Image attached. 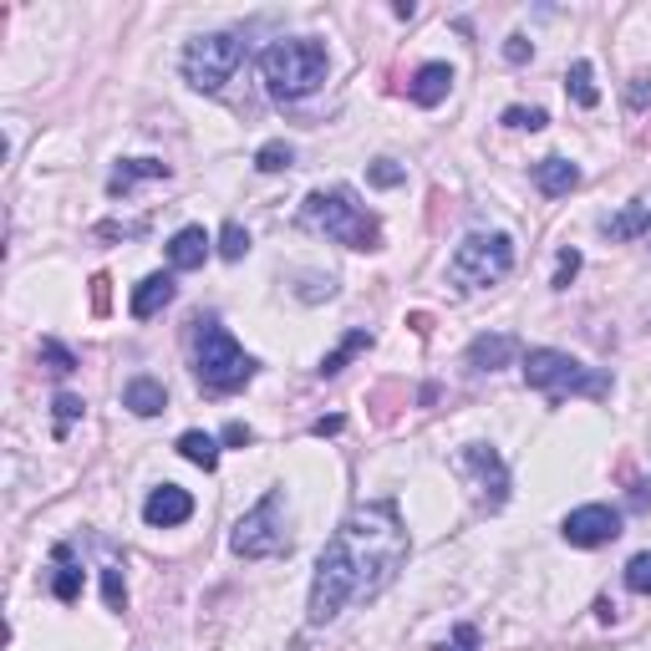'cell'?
<instances>
[{
    "label": "cell",
    "instance_id": "obj_1",
    "mask_svg": "<svg viewBox=\"0 0 651 651\" xmlns=\"http://www.w3.org/2000/svg\"><path fill=\"white\" fill-rule=\"evenodd\" d=\"M407 530H402V514L392 499H371L356 504L352 514L341 519V530L331 534V545L321 549L316 560V580H311V626L336 622L352 601H371L382 595L398 570L407 565Z\"/></svg>",
    "mask_w": 651,
    "mask_h": 651
},
{
    "label": "cell",
    "instance_id": "obj_2",
    "mask_svg": "<svg viewBox=\"0 0 651 651\" xmlns=\"http://www.w3.org/2000/svg\"><path fill=\"white\" fill-rule=\"evenodd\" d=\"M300 224L316 229V235H326V239H336V245H346V250H377V245H382V224H377V214H371L367 204H356L352 189L306 193Z\"/></svg>",
    "mask_w": 651,
    "mask_h": 651
},
{
    "label": "cell",
    "instance_id": "obj_3",
    "mask_svg": "<svg viewBox=\"0 0 651 651\" xmlns=\"http://www.w3.org/2000/svg\"><path fill=\"white\" fill-rule=\"evenodd\" d=\"M326 46L321 42H275L260 57V72H265V87L275 103H300V97H311L316 87L326 82Z\"/></svg>",
    "mask_w": 651,
    "mask_h": 651
},
{
    "label": "cell",
    "instance_id": "obj_4",
    "mask_svg": "<svg viewBox=\"0 0 651 651\" xmlns=\"http://www.w3.org/2000/svg\"><path fill=\"white\" fill-rule=\"evenodd\" d=\"M193 377L204 392H235L255 377V362L220 321H193Z\"/></svg>",
    "mask_w": 651,
    "mask_h": 651
},
{
    "label": "cell",
    "instance_id": "obj_5",
    "mask_svg": "<svg viewBox=\"0 0 651 651\" xmlns=\"http://www.w3.org/2000/svg\"><path fill=\"white\" fill-rule=\"evenodd\" d=\"M524 382L540 387L549 402H565V398H611V377L606 371L585 367L576 356L565 352H549V346H534L524 352Z\"/></svg>",
    "mask_w": 651,
    "mask_h": 651
},
{
    "label": "cell",
    "instance_id": "obj_6",
    "mask_svg": "<svg viewBox=\"0 0 651 651\" xmlns=\"http://www.w3.org/2000/svg\"><path fill=\"white\" fill-rule=\"evenodd\" d=\"M509 265H514L509 235H469L453 250V260H448V281L459 285V291H484V285L504 281Z\"/></svg>",
    "mask_w": 651,
    "mask_h": 651
},
{
    "label": "cell",
    "instance_id": "obj_7",
    "mask_svg": "<svg viewBox=\"0 0 651 651\" xmlns=\"http://www.w3.org/2000/svg\"><path fill=\"white\" fill-rule=\"evenodd\" d=\"M281 514H285V494L270 488L265 499L235 524V534H229V545H235L239 560H270V555H285V549H291Z\"/></svg>",
    "mask_w": 651,
    "mask_h": 651
},
{
    "label": "cell",
    "instance_id": "obj_8",
    "mask_svg": "<svg viewBox=\"0 0 651 651\" xmlns=\"http://www.w3.org/2000/svg\"><path fill=\"white\" fill-rule=\"evenodd\" d=\"M239 61H245V42H239L235 31L199 36V42H189V51H184V82L199 92H220L224 82L235 76Z\"/></svg>",
    "mask_w": 651,
    "mask_h": 651
},
{
    "label": "cell",
    "instance_id": "obj_9",
    "mask_svg": "<svg viewBox=\"0 0 651 651\" xmlns=\"http://www.w3.org/2000/svg\"><path fill=\"white\" fill-rule=\"evenodd\" d=\"M459 469H463V474H474V488H478V499H484V509H499V504L509 499V469H504V459L488 443H469V448H463Z\"/></svg>",
    "mask_w": 651,
    "mask_h": 651
},
{
    "label": "cell",
    "instance_id": "obj_10",
    "mask_svg": "<svg viewBox=\"0 0 651 651\" xmlns=\"http://www.w3.org/2000/svg\"><path fill=\"white\" fill-rule=\"evenodd\" d=\"M622 534V514L611 504H585L576 514H565V540L580 549H595V545H611Z\"/></svg>",
    "mask_w": 651,
    "mask_h": 651
},
{
    "label": "cell",
    "instance_id": "obj_11",
    "mask_svg": "<svg viewBox=\"0 0 651 651\" xmlns=\"http://www.w3.org/2000/svg\"><path fill=\"white\" fill-rule=\"evenodd\" d=\"M193 514V494L178 484H163L149 494V504H143V519H149L153 530H174V524H184V519Z\"/></svg>",
    "mask_w": 651,
    "mask_h": 651
},
{
    "label": "cell",
    "instance_id": "obj_12",
    "mask_svg": "<svg viewBox=\"0 0 651 651\" xmlns=\"http://www.w3.org/2000/svg\"><path fill=\"white\" fill-rule=\"evenodd\" d=\"M519 356V341L509 336V331H494V336H478L474 346H469V367L474 371H499L509 367Z\"/></svg>",
    "mask_w": 651,
    "mask_h": 651
},
{
    "label": "cell",
    "instance_id": "obj_13",
    "mask_svg": "<svg viewBox=\"0 0 651 651\" xmlns=\"http://www.w3.org/2000/svg\"><path fill=\"white\" fill-rule=\"evenodd\" d=\"M448 87H453V67H448V61H428V67H417V76H413V103L438 107L448 97Z\"/></svg>",
    "mask_w": 651,
    "mask_h": 651
},
{
    "label": "cell",
    "instance_id": "obj_14",
    "mask_svg": "<svg viewBox=\"0 0 651 651\" xmlns=\"http://www.w3.org/2000/svg\"><path fill=\"white\" fill-rule=\"evenodd\" d=\"M204 260H209V235L199 224H189V229H178V235L168 239V265L174 270H199Z\"/></svg>",
    "mask_w": 651,
    "mask_h": 651
},
{
    "label": "cell",
    "instance_id": "obj_15",
    "mask_svg": "<svg viewBox=\"0 0 651 651\" xmlns=\"http://www.w3.org/2000/svg\"><path fill=\"white\" fill-rule=\"evenodd\" d=\"M178 296V285H174V275H149V281H138V291H133V306L128 311L138 316V321H149V316H158L168 300Z\"/></svg>",
    "mask_w": 651,
    "mask_h": 651
},
{
    "label": "cell",
    "instance_id": "obj_16",
    "mask_svg": "<svg viewBox=\"0 0 651 651\" xmlns=\"http://www.w3.org/2000/svg\"><path fill=\"white\" fill-rule=\"evenodd\" d=\"M534 184H540L545 199H560V193H570L580 184V168L570 158H540L534 163Z\"/></svg>",
    "mask_w": 651,
    "mask_h": 651
},
{
    "label": "cell",
    "instance_id": "obj_17",
    "mask_svg": "<svg viewBox=\"0 0 651 651\" xmlns=\"http://www.w3.org/2000/svg\"><path fill=\"white\" fill-rule=\"evenodd\" d=\"M143 178H168V163L163 158H128L113 168V178H107V193L118 199V193H128L133 184H143Z\"/></svg>",
    "mask_w": 651,
    "mask_h": 651
},
{
    "label": "cell",
    "instance_id": "obj_18",
    "mask_svg": "<svg viewBox=\"0 0 651 651\" xmlns=\"http://www.w3.org/2000/svg\"><path fill=\"white\" fill-rule=\"evenodd\" d=\"M122 407H133L138 417H158L163 407H168V392H163V382H153V377H133V382L122 387Z\"/></svg>",
    "mask_w": 651,
    "mask_h": 651
},
{
    "label": "cell",
    "instance_id": "obj_19",
    "mask_svg": "<svg viewBox=\"0 0 651 651\" xmlns=\"http://www.w3.org/2000/svg\"><path fill=\"white\" fill-rule=\"evenodd\" d=\"M601 229H606L616 245H622V239L647 235V229H651V204H647V199H631V204H626L616 220H601Z\"/></svg>",
    "mask_w": 651,
    "mask_h": 651
},
{
    "label": "cell",
    "instance_id": "obj_20",
    "mask_svg": "<svg viewBox=\"0 0 651 651\" xmlns=\"http://www.w3.org/2000/svg\"><path fill=\"white\" fill-rule=\"evenodd\" d=\"M51 560H57V576H51V595H57L61 606H72L76 595H82V565L72 560V549H67V545L51 549Z\"/></svg>",
    "mask_w": 651,
    "mask_h": 651
},
{
    "label": "cell",
    "instance_id": "obj_21",
    "mask_svg": "<svg viewBox=\"0 0 651 651\" xmlns=\"http://www.w3.org/2000/svg\"><path fill=\"white\" fill-rule=\"evenodd\" d=\"M178 453H184V459L189 463H199V469H214V463H220V443H214V438H209V433H199V428H189L184 433V438H178Z\"/></svg>",
    "mask_w": 651,
    "mask_h": 651
},
{
    "label": "cell",
    "instance_id": "obj_22",
    "mask_svg": "<svg viewBox=\"0 0 651 651\" xmlns=\"http://www.w3.org/2000/svg\"><path fill=\"white\" fill-rule=\"evenodd\" d=\"M565 92L576 97L580 107H595L601 103V92H595V72H591V61H576L570 72H565Z\"/></svg>",
    "mask_w": 651,
    "mask_h": 651
},
{
    "label": "cell",
    "instance_id": "obj_23",
    "mask_svg": "<svg viewBox=\"0 0 651 651\" xmlns=\"http://www.w3.org/2000/svg\"><path fill=\"white\" fill-rule=\"evenodd\" d=\"M367 346H371V331H352V336L341 341L336 352H331V356H326V362H321V377H336V371L346 367V362H352L356 352H367Z\"/></svg>",
    "mask_w": 651,
    "mask_h": 651
},
{
    "label": "cell",
    "instance_id": "obj_24",
    "mask_svg": "<svg viewBox=\"0 0 651 651\" xmlns=\"http://www.w3.org/2000/svg\"><path fill=\"white\" fill-rule=\"evenodd\" d=\"M291 163H296V149H291V143H265V149L255 153V168H260V174H285Z\"/></svg>",
    "mask_w": 651,
    "mask_h": 651
},
{
    "label": "cell",
    "instance_id": "obj_25",
    "mask_svg": "<svg viewBox=\"0 0 651 651\" xmlns=\"http://www.w3.org/2000/svg\"><path fill=\"white\" fill-rule=\"evenodd\" d=\"M220 255L224 260H245V255H250V235H245V224H224L220 229Z\"/></svg>",
    "mask_w": 651,
    "mask_h": 651
},
{
    "label": "cell",
    "instance_id": "obj_26",
    "mask_svg": "<svg viewBox=\"0 0 651 651\" xmlns=\"http://www.w3.org/2000/svg\"><path fill=\"white\" fill-rule=\"evenodd\" d=\"M545 107H509V113H504V128H519V133H524V128H530V133H540V128H545Z\"/></svg>",
    "mask_w": 651,
    "mask_h": 651
},
{
    "label": "cell",
    "instance_id": "obj_27",
    "mask_svg": "<svg viewBox=\"0 0 651 651\" xmlns=\"http://www.w3.org/2000/svg\"><path fill=\"white\" fill-rule=\"evenodd\" d=\"M42 362H46V367H51V371H57V377H67V371H76V356L67 352L61 341H51V336L42 341Z\"/></svg>",
    "mask_w": 651,
    "mask_h": 651
},
{
    "label": "cell",
    "instance_id": "obj_28",
    "mask_svg": "<svg viewBox=\"0 0 651 651\" xmlns=\"http://www.w3.org/2000/svg\"><path fill=\"white\" fill-rule=\"evenodd\" d=\"M51 407H57V438H67V428H72L76 417H82V398H72V392H61V398L51 402Z\"/></svg>",
    "mask_w": 651,
    "mask_h": 651
},
{
    "label": "cell",
    "instance_id": "obj_29",
    "mask_svg": "<svg viewBox=\"0 0 651 651\" xmlns=\"http://www.w3.org/2000/svg\"><path fill=\"white\" fill-rule=\"evenodd\" d=\"M367 178H371V184H377V189H398V184H402V178H407V174H402V168H398V163H392V158H377V163H371V168H367Z\"/></svg>",
    "mask_w": 651,
    "mask_h": 651
},
{
    "label": "cell",
    "instance_id": "obj_30",
    "mask_svg": "<svg viewBox=\"0 0 651 651\" xmlns=\"http://www.w3.org/2000/svg\"><path fill=\"white\" fill-rule=\"evenodd\" d=\"M626 585L637 595H651V555H637V560L626 565Z\"/></svg>",
    "mask_w": 651,
    "mask_h": 651
},
{
    "label": "cell",
    "instance_id": "obj_31",
    "mask_svg": "<svg viewBox=\"0 0 651 651\" xmlns=\"http://www.w3.org/2000/svg\"><path fill=\"white\" fill-rule=\"evenodd\" d=\"M103 595H107V606H113V611L128 606V591H122V576H118V570H103Z\"/></svg>",
    "mask_w": 651,
    "mask_h": 651
},
{
    "label": "cell",
    "instance_id": "obj_32",
    "mask_svg": "<svg viewBox=\"0 0 651 651\" xmlns=\"http://www.w3.org/2000/svg\"><path fill=\"white\" fill-rule=\"evenodd\" d=\"M576 270H580V255L576 250H560V265H555V281H549V285H555V291H565V285L576 281Z\"/></svg>",
    "mask_w": 651,
    "mask_h": 651
},
{
    "label": "cell",
    "instance_id": "obj_33",
    "mask_svg": "<svg viewBox=\"0 0 651 651\" xmlns=\"http://www.w3.org/2000/svg\"><path fill=\"white\" fill-rule=\"evenodd\" d=\"M107 275H92V316H107V306H113V291H107Z\"/></svg>",
    "mask_w": 651,
    "mask_h": 651
},
{
    "label": "cell",
    "instance_id": "obj_34",
    "mask_svg": "<svg viewBox=\"0 0 651 651\" xmlns=\"http://www.w3.org/2000/svg\"><path fill=\"white\" fill-rule=\"evenodd\" d=\"M443 651H478V631H474V626H469V622H463L459 631H453V641H448Z\"/></svg>",
    "mask_w": 651,
    "mask_h": 651
},
{
    "label": "cell",
    "instance_id": "obj_35",
    "mask_svg": "<svg viewBox=\"0 0 651 651\" xmlns=\"http://www.w3.org/2000/svg\"><path fill=\"white\" fill-rule=\"evenodd\" d=\"M224 443H229V448H250L255 433L245 428V423H229V428H224Z\"/></svg>",
    "mask_w": 651,
    "mask_h": 651
},
{
    "label": "cell",
    "instance_id": "obj_36",
    "mask_svg": "<svg viewBox=\"0 0 651 651\" xmlns=\"http://www.w3.org/2000/svg\"><path fill=\"white\" fill-rule=\"evenodd\" d=\"M331 291H336V281H331V275H326V281H321V275H311L300 296H306V300H321V296H331Z\"/></svg>",
    "mask_w": 651,
    "mask_h": 651
},
{
    "label": "cell",
    "instance_id": "obj_37",
    "mask_svg": "<svg viewBox=\"0 0 651 651\" xmlns=\"http://www.w3.org/2000/svg\"><path fill=\"white\" fill-rule=\"evenodd\" d=\"M530 51H534V46L524 42V36H509V42H504V57H509V61H530Z\"/></svg>",
    "mask_w": 651,
    "mask_h": 651
},
{
    "label": "cell",
    "instance_id": "obj_38",
    "mask_svg": "<svg viewBox=\"0 0 651 651\" xmlns=\"http://www.w3.org/2000/svg\"><path fill=\"white\" fill-rule=\"evenodd\" d=\"M311 433H316V438H326V433H341V417H321Z\"/></svg>",
    "mask_w": 651,
    "mask_h": 651
},
{
    "label": "cell",
    "instance_id": "obj_39",
    "mask_svg": "<svg viewBox=\"0 0 651 651\" xmlns=\"http://www.w3.org/2000/svg\"><path fill=\"white\" fill-rule=\"evenodd\" d=\"M651 103V87L647 82H637V87H631V107H647Z\"/></svg>",
    "mask_w": 651,
    "mask_h": 651
},
{
    "label": "cell",
    "instance_id": "obj_40",
    "mask_svg": "<svg viewBox=\"0 0 651 651\" xmlns=\"http://www.w3.org/2000/svg\"><path fill=\"white\" fill-rule=\"evenodd\" d=\"M641 239H647V245H651V229H647V235H641Z\"/></svg>",
    "mask_w": 651,
    "mask_h": 651
}]
</instances>
